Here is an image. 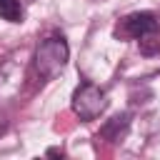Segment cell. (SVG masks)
Instances as JSON below:
<instances>
[{"mask_svg": "<svg viewBox=\"0 0 160 160\" xmlns=\"http://www.w3.org/2000/svg\"><path fill=\"white\" fill-rule=\"evenodd\" d=\"M68 55H70L68 52V42L62 38H48L35 50V68L45 80H50L65 68Z\"/></svg>", "mask_w": 160, "mask_h": 160, "instance_id": "obj_2", "label": "cell"}, {"mask_svg": "<svg viewBox=\"0 0 160 160\" xmlns=\"http://www.w3.org/2000/svg\"><path fill=\"white\" fill-rule=\"evenodd\" d=\"M0 18L8 22H22L25 8L20 0H0Z\"/></svg>", "mask_w": 160, "mask_h": 160, "instance_id": "obj_4", "label": "cell"}, {"mask_svg": "<svg viewBox=\"0 0 160 160\" xmlns=\"http://www.w3.org/2000/svg\"><path fill=\"white\" fill-rule=\"evenodd\" d=\"M115 38L140 40L145 52H148V42H152V48L160 45V25H158L152 12H130L115 25Z\"/></svg>", "mask_w": 160, "mask_h": 160, "instance_id": "obj_1", "label": "cell"}, {"mask_svg": "<svg viewBox=\"0 0 160 160\" xmlns=\"http://www.w3.org/2000/svg\"><path fill=\"white\" fill-rule=\"evenodd\" d=\"M105 108H108V95L95 82H82L72 92V110L80 120H95L105 112Z\"/></svg>", "mask_w": 160, "mask_h": 160, "instance_id": "obj_3", "label": "cell"}]
</instances>
